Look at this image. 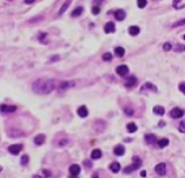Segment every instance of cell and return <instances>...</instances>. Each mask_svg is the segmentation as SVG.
<instances>
[{
  "mask_svg": "<svg viewBox=\"0 0 185 178\" xmlns=\"http://www.w3.org/2000/svg\"><path fill=\"white\" fill-rule=\"evenodd\" d=\"M171 48H172V46L169 43H164V44H163V50H164V51H169Z\"/></svg>",
  "mask_w": 185,
  "mask_h": 178,
  "instance_id": "cell-33",
  "label": "cell"
},
{
  "mask_svg": "<svg viewBox=\"0 0 185 178\" xmlns=\"http://www.w3.org/2000/svg\"><path fill=\"white\" fill-rule=\"evenodd\" d=\"M82 12H84V8L82 7H77L73 12H72V16H73V17H78L81 13H82Z\"/></svg>",
  "mask_w": 185,
  "mask_h": 178,
  "instance_id": "cell-23",
  "label": "cell"
},
{
  "mask_svg": "<svg viewBox=\"0 0 185 178\" xmlns=\"http://www.w3.org/2000/svg\"><path fill=\"white\" fill-rule=\"evenodd\" d=\"M179 89H180V90H181V91H183V92H184V94H185V83H181V84H180V86H179Z\"/></svg>",
  "mask_w": 185,
  "mask_h": 178,
  "instance_id": "cell-36",
  "label": "cell"
},
{
  "mask_svg": "<svg viewBox=\"0 0 185 178\" xmlns=\"http://www.w3.org/2000/svg\"><path fill=\"white\" fill-rule=\"evenodd\" d=\"M44 140H46V135H44V134H38L37 137L34 138V143L37 144V146H41V144H43Z\"/></svg>",
  "mask_w": 185,
  "mask_h": 178,
  "instance_id": "cell-10",
  "label": "cell"
},
{
  "mask_svg": "<svg viewBox=\"0 0 185 178\" xmlns=\"http://www.w3.org/2000/svg\"><path fill=\"white\" fill-rule=\"evenodd\" d=\"M141 167V159L139 157H133V164L130 165V167H126L125 169H124V173H130V172H133V170H136L137 168H139Z\"/></svg>",
  "mask_w": 185,
  "mask_h": 178,
  "instance_id": "cell-2",
  "label": "cell"
},
{
  "mask_svg": "<svg viewBox=\"0 0 185 178\" xmlns=\"http://www.w3.org/2000/svg\"><path fill=\"white\" fill-rule=\"evenodd\" d=\"M184 39H185V35H184Z\"/></svg>",
  "mask_w": 185,
  "mask_h": 178,
  "instance_id": "cell-40",
  "label": "cell"
},
{
  "mask_svg": "<svg viewBox=\"0 0 185 178\" xmlns=\"http://www.w3.org/2000/svg\"><path fill=\"white\" fill-rule=\"evenodd\" d=\"M91 178H99V177H98V173H94Z\"/></svg>",
  "mask_w": 185,
  "mask_h": 178,
  "instance_id": "cell-39",
  "label": "cell"
},
{
  "mask_svg": "<svg viewBox=\"0 0 185 178\" xmlns=\"http://www.w3.org/2000/svg\"><path fill=\"white\" fill-rule=\"evenodd\" d=\"M126 129H128L129 133H134V131H137V125H136V123H133V122H130V123L126 125Z\"/></svg>",
  "mask_w": 185,
  "mask_h": 178,
  "instance_id": "cell-22",
  "label": "cell"
},
{
  "mask_svg": "<svg viewBox=\"0 0 185 178\" xmlns=\"http://www.w3.org/2000/svg\"><path fill=\"white\" fill-rule=\"evenodd\" d=\"M99 12H101V9H99L98 7H94L93 11H91V13H93V14H99Z\"/></svg>",
  "mask_w": 185,
  "mask_h": 178,
  "instance_id": "cell-34",
  "label": "cell"
},
{
  "mask_svg": "<svg viewBox=\"0 0 185 178\" xmlns=\"http://www.w3.org/2000/svg\"><path fill=\"white\" fill-rule=\"evenodd\" d=\"M128 72H129V68L126 65H119L116 68V73L119 75H121V77H123V75H126Z\"/></svg>",
  "mask_w": 185,
  "mask_h": 178,
  "instance_id": "cell-5",
  "label": "cell"
},
{
  "mask_svg": "<svg viewBox=\"0 0 185 178\" xmlns=\"http://www.w3.org/2000/svg\"><path fill=\"white\" fill-rule=\"evenodd\" d=\"M128 31H129L130 35H133V37H134V35H138L139 34V28H138V26H130V28L128 29Z\"/></svg>",
  "mask_w": 185,
  "mask_h": 178,
  "instance_id": "cell-18",
  "label": "cell"
},
{
  "mask_svg": "<svg viewBox=\"0 0 185 178\" xmlns=\"http://www.w3.org/2000/svg\"><path fill=\"white\" fill-rule=\"evenodd\" d=\"M136 84H137V78H136L134 75L129 77L128 79H126V82H125V86L126 87H133V86H136Z\"/></svg>",
  "mask_w": 185,
  "mask_h": 178,
  "instance_id": "cell-12",
  "label": "cell"
},
{
  "mask_svg": "<svg viewBox=\"0 0 185 178\" xmlns=\"http://www.w3.org/2000/svg\"><path fill=\"white\" fill-rule=\"evenodd\" d=\"M145 87H146V89H151L153 91H156V87H155V86H153L151 83H146V84H145Z\"/></svg>",
  "mask_w": 185,
  "mask_h": 178,
  "instance_id": "cell-32",
  "label": "cell"
},
{
  "mask_svg": "<svg viewBox=\"0 0 185 178\" xmlns=\"http://www.w3.org/2000/svg\"><path fill=\"white\" fill-rule=\"evenodd\" d=\"M55 87H56L55 81L51 79H38L33 84V90L37 94H50Z\"/></svg>",
  "mask_w": 185,
  "mask_h": 178,
  "instance_id": "cell-1",
  "label": "cell"
},
{
  "mask_svg": "<svg viewBox=\"0 0 185 178\" xmlns=\"http://www.w3.org/2000/svg\"><path fill=\"white\" fill-rule=\"evenodd\" d=\"M172 5H174L176 9H180V8L185 7V1H174L172 3Z\"/></svg>",
  "mask_w": 185,
  "mask_h": 178,
  "instance_id": "cell-24",
  "label": "cell"
},
{
  "mask_svg": "<svg viewBox=\"0 0 185 178\" xmlns=\"http://www.w3.org/2000/svg\"><path fill=\"white\" fill-rule=\"evenodd\" d=\"M153 112L158 114V116H163V114H164V108L160 107V105H155V107L153 108Z\"/></svg>",
  "mask_w": 185,
  "mask_h": 178,
  "instance_id": "cell-16",
  "label": "cell"
},
{
  "mask_svg": "<svg viewBox=\"0 0 185 178\" xmlns=\"http://www.w3.org/2000/svg\"><path fill=\"white\" fill-rule=\"evenodd\" d=\"M85 164H86V168H87V169L91 168V164H90V161H85Z\"/></svg>",
  "mask_w": 185,
  "mask_h": 178,
  "instance_id": "cell-37",
  "label": "cell"
},
{
  "mask_svg": "<svg viewBox=\"0 0 185 178\" xmlns=\"http://www.w3.org/2000/svg\"><path fill=\"white\" fill-rule=\"evenodd\" d=\"M22 144H12V146H9V148H8V151L12 153V155H19V153L22 151Z\"/></svg>",
  "mask_w": 185,
  "mask_h": 178,
  "instance_id": "cell-3",
  "label": "cell"
},
{
  "mask_svg": "<svg viewBox=\"0 0 185 178\" xmlns=\"http://www.w3.org/2000/svg\"><path fill=\"white\" fill-rule=\"evenodd\" d=\"M80 172H81V168H80V165H71V168H69V173L72 174V176H78L80 174Z\"/></svg>",
  "mask_w": 185,
  "mask_h": 178,
  "instance_id": "cell-8",
  "label": "cell"
},
{
  "mask_svg": "<svg viewBox=\"0 0 185 178\" xmlns=\"http://www.w3.org/2000/svg\"><path fill=\"white\" fill-rule=\"evenodd\" d=\"M124 152H125V148H124L123 144H117V146L114 148V153L115 155H117V156L124 155Z\"/></svg>",
  "mask_w": 185,
  "mask_h": 178,
  "instance_id": "cell-9",
  "label": "cell"
},
{
  "mask_svg": "<svg viewBox=\"0 0 185 178\" xmlns=\"http://www.w3.org/2000/svg\"><path fill=\"white\" fill-rule=\"evenodd\" d=\"M185 25V20H181V21H177V22L174 23V28H177V26H183Z\"/></svg>",
  "mask_w": 185,
  "mask_h": 178,
  "instance_id": "cell-29",
  "label": "cell"
},
{
  "mask_svg": "<svg viewBox=\"0 0 185 178\" xmlns=\"http://www.w3.org/2000/svg\"><path fill=\"white\" fill-rule=\"evenodd\" d=\"M169 144V142L167 138H162V139H159L158 140V146L160 147V148H164V147H167Z\"/></svg>",
  "mask_w": 185,
  "mask_h": 178,
  "instance_id": "cell-21",
  "label": "cell"
},
{
  "mask_svg": "<svg viewBox=\"0 0 185 178\" xmlns=\"http://www.w3.org/2000/svg\"><path fill=\"white\" fill-rule=\"evenodd\" d=\"M155 172L159 176H164L166 174V164L164 162H160V164L155 165Z\"/></svg>",
  "mask_w": 185,
  "mask_h": 178,
  "instance_id": "cell-6",
  "label": "cell"
},
{
  "mask_svg": "<svg viewBox=\"0 0 185 178\" xmlns=\"http://www.w3.org/2000/svg\"><path fill=\"white\" fill-rule=\"evenodd\" d=\"M103 60H104V61H111L112 60V55L110 52H106L104 55H103Z\"/></svg>",
  "mask_w": 185,
  "mask_h": 178,
  "instance_id": "cell-25",
  "label": "cell"
},
{
  "mask_svg": "<svg viewBox=\"0 0 185 178\" xmlns=\"http://www.w3.org/2000/svg\"><path fill=\"white\" fill-rule=\"evenodd\" d=\"M102 157V151L101 150H94L91 152V159L93 160H98Z\"/></svg>",
  "mask_w": 185,
  "mask_h": 178,
  "instance_id": "cell-19",
  "label": "cell"
},
{
  "mask_svg": "<svg viewBox=\"0 0 185 178\" xmlns=\"http://www.w3.org/2000/svg\"><path fill=\"white\" fill-rule=\"evenodd\" d=\"M176 51H177V52H183V51L185 50V46H183V44H177V46H176V48H175Z\"/></svg>",
  "mask_w": 185,
  "mask_h": 178,
  "instance_id": "cell-28",
  "label": "cell"
},
{
  "mask_svg": "<svg viewBox=\"0 0 185 178\" xmlns=\"http://www.w3.org/2000/svg\"><path fill=\"white\" fill-rule=\"evenodd\" d=\"M125 114H128V116H133V111L130 109V108H125Z\"/></svg>",
  "mask_w": 185,
  "mask_h": 178,
  "instance_id": "cell-35",
  "label": "cell"
},
{
  "mask_svg": "<svg viewBox=\"0 0 185 178\" xmlns=\"http://www.w3.org/2000/svg\"><path fill=\"white\" fill-rule=\"evenodd\" d=\"M115 55H116L117 57H123L124 55H125V50H124L123 47H116L115 48Z\"/></svg>",
  "mask_w": 185,
  "mask_h": 178,
  "instance_id": "cell-20",
  "label": "cell"
},
{
  "mask_svg": "<svg viewBox=\"0 0 185 178\" xmlns=\"http://www.w3.org/2000/svg\"><path fill=\"white\" fill-rule=\"evenodd\" d=\"M141 177H146V172H145V170L141 172Z\"/></svg>",
  "mask_w": 185,
  "mask_h": 178,
  "instance_id": "cell-38",
  "label": "cell"
},
{
  "mask_svg": "<svg viewBox=\"0 0 185 178\" xmlns=\"http://www.w3.org/2000/svg\"><path fill=\"white\" fill-rule=\"evenodd\" d=\"M110 169H111V172L112 173H117V172H120V164L119 162H112V164L110 165Z\"/></svg>",
  "mask_w": 185,
  "mask_h": 178,
  "instance_id": "cell-17",
  "label": "cell"
},
{
  "mask_svg": "<svg viewBox=\"0 0 185 178\" xmlns=\"http://www.w3.org/2000/svg\"><path fill=\"white\" fill-rule=\"evenodd\" d=\"M146 4H147L146 0H138V1H137V5H138L139 8H141V9H142V8L146 7Z\"/></svg>",
  "mask_w": 185,
  "mask_h": 178,
  "instance_id": "cell-26",
  "label": "cell"
},
{
  "mask_svg": "<svg viewBox=\"0 0 185 178\" xmlns=\"http://www.w3.org/2000/svg\"><path fill=\"white\" fill-rule=\"evenodd\" d=\"M145 140H146L147 144H153V143H155V142H158L156 137L154 134H146L145 135Z\"/></svg>",
  "mask_w": 185,
  "mask_h": 178,
  "instance_id": "cell-11",
  "label": "cell"
},
{
  "mask_svg": "<svg viewBox=\"0 0 185 178\" xmlns=\"http://www.w3.org/2000/svg\"><path fill=\"white\" fill-rule=\"evenodd\" d=\"M115 18H116L117 21H123L124 18H125V12H124L123 9H117L116 12H115Z\"/></svg>",
  "mask_w": 185,
  "mask_h": 178,
  "instance_id": "cell-14",
  "label": "cell"
},
{
  "mask_svg": "<svg viewBox=\"0 0 185 178\" xmlns=\"http://www.w3.org/2000/svg\"><path fill=\"white\" fill-rule=\"evenodd\" d=\"M184 116V111L181 109V108H174V109L171 111V117L172 118H181V117Z\"/></svg>",
  "mask_w": 185,
  "mask_h": 178,
  "instance_id": "cell-4",
  "label": "cell"
},
{
  "mask_svg": "<svg viewBox=\"0 0 185 178\" xmlns=\"http://www.w3.org/2000/svg\"><path fill=\"white\" fill-rule=\"evenodd\" d=\"M115 31V25L114 22H107L104 26V33H107V34H111V33Z\"/></svg>",
  "mask_w": 185,
  "mask_h": 178,
  "instance_id": "cell-15",
  "label": "cell"
},
{
  "mask_svg": "<svg viewBox=\"0 0 185 178\" xmlns=\"http://www.w3.org/2000/svg\"><path fill=\"white\" fill-rule=\"evenodd\" d=\"M28 161H29V156H28V155H24L22 159H21V164H22V165H26V164H28Z\"/></svg>",
  "mask_w": 185,
  "mask_h": 178,
  "instance_id": "cell-27",
  "label": "cell"
},
{
  "mask_svg": "<svg viewBox=\"0 0 185 178\" xmlns=\"http://www.w3.org/2000/svg\"><path fill=\"white\" fill-rule=\"evenodd\" d=\"M179 130L183 131V133H185V121L180 122V125H179Z\"/></svg>",
  "mask_w": 185,
  "mask_h": 178,
  "instance_id": "cell-30",
  "label": "cell"
},
{
  "mask_svg": "<svg viewBox=\"0 0 185 178\" xmlns=\"http://www.w3.org/2000/svg\"><path fill=\"white\" fill-rule=\"evenodd\" d=\"M14 111H16V107H13V105H7V104L1 105V113H12Z\"/></svg>",
  "mask_w": 185,
  "mask_h": 178,
  "instance_id": "cell-7",
  "label": "cell"
},
{
  "mask_svg": "<svg viewBox=\"0 0 185 178\" xmlns=\"http://www.w3.org/2000/svg\"><path fill=\"white\" fill-rule=\"evenodd\" d=\"M77 113L80 117H86L87 114H89V111H87V108L85 107V105H81V107L77 109Z\"/></svg>",
  "mask_w": 185,
  "mask_h": 178,
  "instance_id": "cell-13",
  "label": "cell"
},
{
  "mask_svg": "<svg viewBox=\"0 0 185 178\" xmlns=\"http://www.w3.org/2000/svg\"><path fill=\"white\" fill-rule=\"evenodd\" d=\"M69 4H71V1H66V3H65V4H64V5H63L61 11H60V14H63V13H64V12H65V9H66V7H68V5H69Z\"/></svg>",
  "mask_w": 185,
  "mask_h": 178,
  "instance_id": "cell-31",
  "label": "cell"
}]
</instances>
